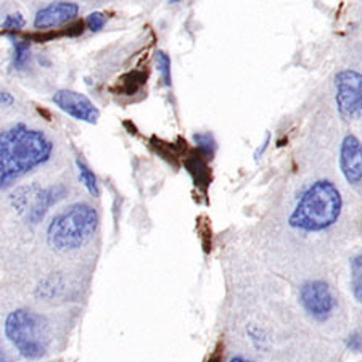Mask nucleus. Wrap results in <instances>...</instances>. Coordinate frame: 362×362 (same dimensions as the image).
I'll return each instance as SVG.
<instances>
[{"label":"nucleus","mask_w":362,"mask_h":362,"mask_svg":"<svg viewBox=\"0 0 362 362\" xmlns=\"http://www.w3.org/2000/svg\"><path fill=\"white\" fill-rule=\"evenodd\" d=\"M54 144L37 129L15 124L0 137V185L2 189L50 160Z\"/></svg>","instance_id":"obj_1"},{"label":"nucleus","mask_w":362,"mask_h":362,"mask_svg":"<svg viewBox=\"0 0 362 362\" xmlns=\"http://www.w3.org/2000/svg\"><path fill=\"white\" fill-rule=\"evenodd\" d=\"M341 194L330 180H317L303 194L288 224L305 232H320L334 226L341 214Z\"/></svg>","instance_id":"obj_2"},{"label":"nucleus","mask_w":362,"mask_h":362,"mask_svg":"<svg viewBox=\"0 0 362 362\" xmlns=\"http://www.w3.org/2000/svg\"><path fill=\"white\" fill-rule=\"evenodd\" d=\"M98 227L97 209L87 203H74L58 213L47 227V242L55 251L66 253L83 248Z\"/></svg>","instance_id":"obj_3"},{"label":"nucleus","mask_w":362,"mask_h":362,"mask_svg":"<svg viewBox=\"0 0 362 362\" xmlns=\"http://www.w3.org/2000/svg\"><path fill=\"white\" fill-rule=\"evenodd\" d=\"M5 335L23 358L36 361L44 358L50 343L47 320L37 313L16 309L5 320Z\"/></svg>","instance_id":"obj_4"},{"label":"nucleus","mask_w":362,"mask_h":362,"mask_svg":"<svg viewBox=\"0 0 362 362\" xmlns=\"http://www.w3.org/2000/svg\"><path fill=\"white\" fill-rule=\"evenodd\" d=\"M65 194V187L62 185L49 187V189H40L37 185H26L18 187L10 195V203L16 213L25 216L28 223L37 224L44 219L45 213L49 211L52 204L62 200Z\"/></svg>","instance_id":"obj_5"},{"label":"nucleus","mask_w":362,"mask_h":362,"mask_svg":"<svg viewBox=\"0 0 362 362\" xmlns=\"http://www.w3.org/2000/svg\"><path fill=\"white\" fill-rule=\"evenodd\" d=\"M337 107L341 118H362V74L353 69H344L335 76Z\"/></svg>","instance_id":"obj_6"},{"label":"nucleus","mask_w":362,"mask_h":362,"mask_svg":"<svg viewBox=\"0 0 362 362\" xmlns=\"http://www.w3.org/2000/svg\"><path fill=\"white\" fill-rule=\"evenodd\" d=\"M301 305L306 309L309 316L314 317L319 322H324L330 317L332 311H334V296L329 285L320 280H313V282H306L301 287L300 291Z\"/></svg>","instance_id":"obj_7"},{"label":"nucleus","mask_w":362,"mask_h":362,"mask_svg":"<svg viewBox=\"0 0 362 362\" xmlns=\"http://www.w3.org/2000/svg\"><path fill=\"white\" fill-rule=\"evenodd\" d=\"M52 102L65 113L71 115L73 118L89 122V124H95L98 118H100V112H98L95 105L79 92L68 89L57 90L55 95L52 97Z\"/></svg>","instance_id":"obj_8"},{"label":"nucleus","mask_w":362,"mask_h":362,"mask_svg":"<svg viewBox=\"0 0 362 362\" xmlns=\"http://www.w3.org/2000/svg\"><path fill=\"white\" fill-rule=\"evenodd\" d=\"M340 168L349 184H358L362 180V144L351 134L341 142Z\"/></svg>","instance_id":"obj_9"},{"label":"nucleus","mask_w":362,"mask_h":362,"mask_svg":"<svg viewBox=\"0 0 362 362\" xmlns=\"http://www.w3.org/2000/svg\"><path fill=\"white\" fill-rule=\"evenodd\" d=\"M79 7L73 2H58L39 10L34 18V28L39 31H47L50 28H60L73 21L78 15Z\"/></svg>","instance_id":"obj_10"},{"label":"nucleus","mask_w":362,"mask_h":362,"mask_svg":"<svg viewBox=\"0 0 362 362\" xmlns=\"http://www.w3.org/2000/svg\"><path fill=\"white\" fill-rule=\"evenodd\" d=\"M185 166L192 174V177L195 180V185L200 187L202 190H206L209 185V169L206 163L202 158L200 155H192L185 160Z\"/></svg>","instance_id":"obj_11"},{"label":"nucleus","mask_w":362,"mask_h":362,"mask_svg":"<svg viewBox=\"0 0 362 362\" xmlns=\"http://www.w3.org/2000/svg\"><path fill=\"white\" fill-rule=\"evenodd\" d=\"M145 79H147V73L144 71L127 73L124 78L121 79V83H118V89L119 92L124 93V95H132V93H136L140 87L144 86Z\"/></svg>","instance_id":"obj_12"},{"label":"nucleus","mask_w":362,"mask_h":362,"mask_svg":"<svg viewBox=\"0 0 362 362\" xmlns=\"http://www.w3.org/2000/svg\"><path fill=\"white\" fill-rule=\"evenodd\" d=\"M76 166H78V169H79L81 182H83L86 189L89 190V194L95 198L100 197V189H98L97 177H95V174L90 171V168L86 166V163L81 160H76Z\"/></svg>","instance_id":"obj_13"},{"label":"nucleus","mask_w":362,"mask_h":362,"mask_svg":"<svg viewBox=\"0 0 362 362\" xmlns=\"http://www.w3.org/2000/svg\"><path fill=\"white\" fill-rule=\"evenodd\" d=\"M351 288L356 300L362 305V255L351 261Z\"/></svg>","instance_id":"obj_14"},{"label":"nucleus","mask_w":362,"mask_h":362,"mask_svg":"<svg viewBox=\"0 0 362 362\" xmlns=\"http://www.w3.org/2000/svg\"><path fill=\"white\" fill-rule=\"evenodd\" d=\"M15 55H13V65L16 69H25L26 65L31 60V50H29L28 40H15Z\"/></svg>","instance_id":"obj_15"},{"label":"nucleus","mask_w":362,"mask_h":362,"mask_svg":"<svg viewBox=\"0 0 362 362\" xmlns=\"http://www.w3.org/2000/svg\"><path fill=\"white\" fill-rule=\"evenodd\" d=\"M156 66H158V71L161 73L163 79H165L166 86H171V60L165 54V52H158L156 54Z\"/></svg>","instance_id":"obj_16"},{"label":"nucleus","mask_w":362,"mask_h":362,"mask_svg":"<svg viewBox=\"0 0 362 362\" xmlns=\"http://www.w3.org/2000/svg\"><path fill=\"white\" fill-rule=\"evenodd\" d=\"M195 142L198 145V148H200V151H203L204 155L211 156L214 153L216 144H214L211 134H197Z\"/></svg>","instance_id":"obj_17"},{"label":"nucleus","mask_w":362,"mask_h":362,"mask_svg":"<svg viewBox=\"0 0 362 362\" xmlns=\"http://www.w3.org/2000/svg\"><path fill=\"white\" fill-rule=\"evenodd\" d=\"M86 25L89 26V29H90L92 33H98V31H100V29H103L105 25H107V16H105L103 13H100V11H93V13H90L89 16H87Z\"/></svg>","instance_id":"obj_18"},{"label":"nucleus","mask_w":362,"mask_h":362,"mask_svg":"<svg viewBox=\"0 0 362 362\" xmlns=\"http://www.w3.org/2000/svg\"><path fill=\"white\" fill-rule=\"evenodd\" d=\"M25 26V18L20 13H15V15H8L7 18H5L2 29L5 33L8 31H20V29Z\"/></svg>","instance_id":"obj_19"},{"label":"nucleus","mask_w":362,"mask_h":362,"mask_svg":"<svg viewBox=\"0 0 362 362\" xmlns=\"http://www.w3.org/2000/svg\"><path fill=\"white\" fill-rule=\"evenodd\" d=\"M348 346L354 353H362V335L353 334L348 338Z\"/></svg>","instance_id":"obj_20"},{"label":"nucleus","mask_w":362,"mask_h":362,"mask_svg":"<svg viewBox=\"0 0 362 362\" xmlns=\"http://www.w3.org/2000/svg\"><path fill=\"white\" fill-rule=\"evenodd\" d=\"M11 103H13V98L10 97V93L2 92V105H4V107H10Z\"/></svg>","instance_id":"obj_21"},{"label":"nucleus","mask_w":362,"mask_h":362,"mask_svg":"<svg viewBox=\"0 0 362 362\" xmlns=\"http://www.w3.org/2000/svg\"><path fill=\"white\" fill-rule=\"evenodd\" d=\"M208 362H223V356H221V349H218V351H216V353L213 354V358L209 359Z\"/></svg>","instance_id":"obj_22"},{"label":"nucleus","mask_w":362,"mask_h":362,"mask_svg":"<svg viewBox=\"0 0 362 362\" xmlns=\"http://www.w3.org/2000/svg\"><path fill=\"white\" fill-rule=\"evenodd\" d=\"M230 362H250V361H247V359H242V358H235V359H232Z\"/></svg>","instance_id":"obj_23"}]
</instances>
